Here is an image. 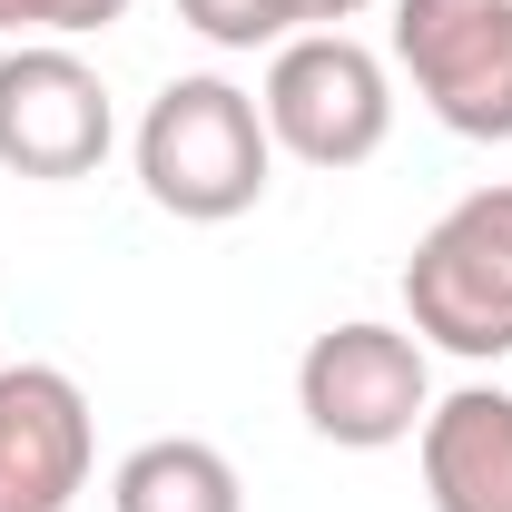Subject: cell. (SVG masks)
Returning a JSON list of instances; mask_svg holds the SVG:
<instances>
[{
	"mask_svg": "<svg viewBox=\"0 0 512 512\" xmlns=\"http://www.w3.org/2000/svg\"><path fill=\"white\" fill-rule=\"evenodd\" d=\"M266 168H276V138H266V109L256 89L217 79V69H188L148 99L138 119V188L148 207H168L178 227H227L266 197Z\"/></svg>",
	"mask_w": 512,
	"mask_h": 512,
	"instance_id": "1",
	"label": "cell"
},
{
	"mask_svg": "<svg viewBox=\"0 0 512 512\" xmlns=\"http://www.w3.org/2000/svg\"><path fill=\"white\" fill-rule=\"evenodd\" d=\"M256 109H266V138L296 168L345 178V168L375 158L384 128H394V79H384V60L355 30H296V40H276Z\"/></svg>",
	"mask_w": 512,
	"mask_h": 512,
	"instance_id": "2",
	"label": "cell"
},
{
	"mask_svg": "<svg viewBox=\"0 0 512 512\" xmlns=\"http://www.w3.org/2000/svg\"><path fill=\"white\" fill-rule=\"evenodd\" d=\"M109 512H247L237 463L197 434H158L109 473Z\"/></svg>",
	"mask_w": 512,
	"mask_h": 512,
	"instance_id": "9",
	"label": "cell"
},
{
	"mask_svg": "<svg viewBox=\"0 0 512 512\" xmlns=\"http://www.w3.org/2000/svg\"><path fill=\"white\" fill-rule=\"evenodd\" d=\"M296 10H306V30H345V20H355L365 0H296Z\"/></svg>",
	"mask_w": 512,
	"mask_h": 512,
	"instance_id": "12",
	"label": "cell"
},
{
	"mask_svg": "<svg viewBox=\"0 0 512 512\" xmlns=\"http://www.w3.org/2000/svg\"><path fill=\"white\" fill-rule=\"evenodd\" d=\"M404 316L444 355H512V188H473L414 237Z\"/></svg>",
	"mask_w": 512,
	"mask_h": 512,
	"instance_id": "3",
	"label": "cell"
},
{
	"mask_svg": "<svg viewBox=\"0 0 512 512\" xmlns=\"http://www.w3.org/2000/svg\"><path fill=\"white\" fill-rule=\"evenodd\" d=\"M296 414H306L316 444H335V453L414 444L424 414H434L424 335H414V325H375V316L325 325L316 345L296 355Z\"/></svg>",
	"mask_w": 512,
	"mask_h": 512,
	"instance_id": "4",
	"label": "cell"
},
{
	"mask_svg": "<svg viewBox=\"0 0 512 512\" xmlns=\"http://www.w3.org/2000/svg\"><path fill=\"white\" fill-rule=\"evenodd\" d=\"M178 20H188L207 50H276V40L306 30L296 0H178Z\"/></svg>",
	"mask_w": 512,
	"mask_h": 512,
	"instance_id": "10",
	"label": "cell"
},
{
	"mask_svg": "<svg viewBox=\"0 0 512 512\" xmlns=\"http://www.w3.org/2000/svg\"><path fill=\"white\" fill-rule=\"evenodd\" d=\"M424 503L434 512H512V394L503 384H463L424 414Z\"/></svg>",
	"mask_w": 512,
	"mask_h": 512,
	"instance_id": "8",
	"label": "cell"
},
{
	"mask_svg": "<svg viewBox=\"0 0 512 512\" xmlns=\"http://www.w3.org/2000/svg\"><path fill=\"white\" fill-rule=\"evenodd\" d=\"M128 0H0V30H40V40H89L119 30Z\"/></svg>",
	"mask_w": 512,
	"mask_h": 512,
	"instance_id": "11",
	"label": "cell"
},
{
	"mask_svg": "<svg viewBox=\"0 0 512 512\" xmlns=\"http://www.w3.org/2000/svg\"><path fill=\"white\" fill-rule=\"evenodd\" d=\"M89 394L60 365H0V512H69L89 493Z\"/></svg>",
	"mask_w": 512,
	"mask_h": 512,
	"instance_id": "7",
	"label": "cell"
},
{
	"mask_svg": "<svg viewBox=\"0 0 512 512\" xmlns=\"http://www.w3.org/2000/svg\"><path fill=\"white\" fill-rule=\"evenodd\" d=\"M109 138H119L109 79L79 60L69 40H20V50H0V168H10V178H40V188L99 178Z\"/></svg>",
	"mask_w": 512,
	"mask_h": 512,
	"instance_id": "6",
	"label": "cell"
},
{
	"mask_svg": "<svg viewBox=\"0 0 512 512\" xmlns=\"http://www.w3.org/2000/svg\"><path fill=\"white\" fill-rule=\"evenodd\" d=\"M394 69L453 138H512V0H394Z\"/></svg>",
	"mask_w": 512,
	"mask_h": 512,
	"instance_id": "5",
	"label": "cell"
}]
</instances>
